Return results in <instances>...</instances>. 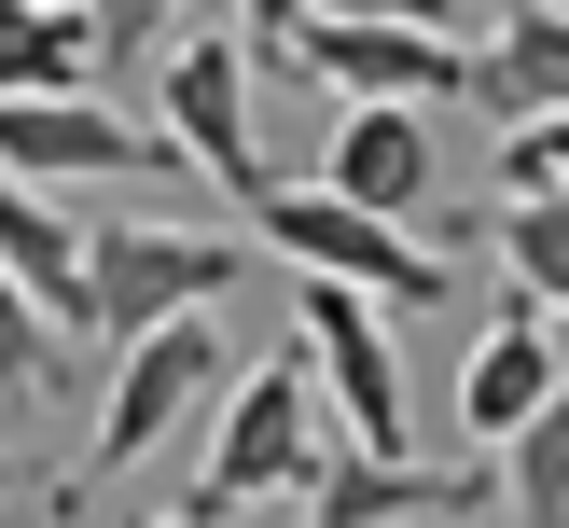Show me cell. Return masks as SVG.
Masks as SVG:
<instances>
[{"label": "cell", "mask_w": 569, "mask_h": 528, "mask_svg": "<svg viewBox=\"0 0 569 528\" xmlns=\"http://www.w3.org/2000/svg\"><path fill=\"white\" fill-rule=\"evenodd\" d=\"M98 167H167L181 181V153L126 111H98L83 83L70 98H0V181H98Z\"/></svg>", "instance_id": "ba28073f"}, {"label": "cell", "mask_w": 569, "mask_h": 528, "mask_svg": "<svg viewBox=\"0 0 569 528\" xmlns=\"http://www.w3.org/2000/svg\"><path fill=\"white\" fill-rule=\"evenodd\" d=\"M431 181H445L431 111H403V98H348V111H333L320 195H348V209H376V222H417V209H431Z\"/></svg>", "instance_id": "9c48e42d"}, {"label": "cell", "mask_w": 569, "mask_h": 528, "mask_svg": "<svg viewBox=\"0 0 569 528\" xmlns=\"http://www.w3.org/2000/svg\"><path fill=\"white\" fill-rule=\"evenodd\" d=\"M292 348H306V389H333V417H348V459H417V404H403L389 306H361L348 278H306Z\"/></svg>", "instance_id": "8992f818"}, {"label": "cell", "mask_w": 569, "mask_h": 528, "mask_svg": "<svg viewBox=\"0 0 569 528\" xmlns=\"http://www.w3.org/2000/svg\"><path fill=\"white\" fill-rule=\"evenodd\" d=\"M542 404H556V306H515V292H500L487 348L459 361V431L500 445V431H528Z\"/></svg>", "instance_id": "8fae6325"}, {"label": "cell", "mask_w": 569, "mask_h": 528, "mask_svg": "<svg viewBox=\"0 0 569 528\" xmlns=\"http://www.w3.org/2000/svg\"><path fill=\"white\" fill-rule=\"evenodd\" d=\"M569 98V14L556 0H515V14L472 42V111H500V126H528V111Z\"/></svg>", "instance_id": "4fadbf2b"}, {"label": "cell", "mask_w": 569, "mask_h": 528, "mask_svg": "<svg viewBox=\"0 0 569 528\" xmlns=\"http://www.w3.org/2000/svg\"><path fill=\"white\" fill-rule=\"evenodd\" d=\"M500 195H569V126H556V111H528V126H500Z\"/></svg>", "instance_id": "d6986e66"}, {"label": "cell", "mask_w": 569, "mask_h": 528, "mask_svg": "<svg viewBox=\"0 0 569 528\" xmlns=\"http://www.w3.org/2000/svg\"><path fill=\"white\" fill-rule=\"evenodd\" d=\"M14 487H28V472H14V459H0V500H14Z\"/></svg>", "instance_id": "603a6c76"}, {"label": "cell", "mask_w": 569, "mask_h": 528, "mask_svg": "<svg viewBox=\"0 0 569 528\" xmlns=\"http://www.w3.org/2000/svg\"><path fill=\"white\" fill-rule=\"evenodd\" d=\"M237 278H250V250L209 237V222H83V361H111L153 320L222 306Z\"/></svg>", "instance_id": "7a4b0ae2"}, {"label": "cell", "mask_w": 569, "mask_h": 528, "mask_svg": "<svg viewBox=\"0 0 569 528\" xmlns=\"http://www.w3.org/2000/svg\"><path fill=\"white\" fill-rule=\"evenodd\" d=\"M237 14H250V42L278 56V42H292V28H306V0H237Z\"/></svg>", "instance_id": "44dd1931"}, {"label": "cell", "mask_w": 569, "mask_h": 528, "mask_svg": "<svg viewBox=\"0 0 569 528\" xmlns=\"http://www.w3.org/2000/svg\"><path fill=\"white\" fill-rule=\"evenodd\" d=\"M320 459V389H306V348L278 333V361H237L222 376V417H209V459L181 487V528H250L306 487Z\"/></svg>", "instance_id": "6da1fadb"}, {"label": "cell", "mask_w": 569, "mask_h": 528, "mask_svg": "<svg viewBox=\"0 0 569 528\" xmlns=\"http://www.w3.org/2000/svg\"><path fill=\"white\" fill-rule=\"evenodd\" d=\"M306 14H376V28H445V42H472L459 0H306Z\"/></svg>", "instance_id": "ffe728a7"}, {"label": "cell", "mask_w": 569, "mask_h": 528, "mask_svg": "<svg viewBox=\"0 0 569 528\" xmlns=\"http://www.w3.org/2000/svg\"><path fill=\"white\" fill-rule=\"evenodd\" d=\"M306 515L292 528H417V515H472L500 500V472H417V459H306Z\"/></svg>", "instance_id": "30bf717a"}, {"label": "cell", "mask_w": 569, "mask_h": 528, "mask_svg": "<svg viewBox=\"0 0 569 528\" xmlns=\"http://www.w3.org/2000/svg\"><path fill=\"white\" fill-rule=\"evenodd\" d=\"M56 528H83V487H70V500H56Z\"/></svg>", "instance_id": "7402d4cb"}, {"label": "cell", "mask_w": 569, "mask_h": 528, "mask_svg": "<svg viewBox=\"0 0 569 528\" xmlns=\"http://www.w3.org/2000/svg\"><path fill=\"white\" fill-rule=\"evenodd\" d=\"M83 70H98V56H83L70 0H0V98H70Z\"/></svg>", "instance_id": "5bb4252c"}, {"label": "cell", "mask_w": 569, "mask_h": 528, "mask_svg": "<svg viewBox=\"0 0 569 528\" xmlns=\"http://www.w3.org/2000/svg\"><path fill=\"white\" fill-rule=\"evenodd\" d=\"M487 459H500V500H515L528 528H569V404H542L528 431H500Z\"/></svg>", "instance_id": "e0dca14e"}, {"label": "cell", "mask_w": 569, "mask_h": 528, "mask_svg": "<svg viewBox=\"0 0 569 528\" xmlns=\"http://www.w3.org/2000/svg\"><path fill=\"white\" fill-rule=\"evenodd\" d=\"M153 111H167L153 139L181 153V181H222V195L278 181V167H264V126H250V42H222L209 14L153 42Z\"/></svg>", "instance_id": "5b68a950"}, {"label": "cell", "mask_w": 569, "mask_h": 528, "mask_svg": "<svg viewBox=\"0 0 569 528\" xmlns=\"http://www.w3.org/2000/svg\"><path fill=\"white\" fill-rule=\"evenodd\" d=\"M222 376H237V348H222L209 306H194V320L126 333V348L98 361V472H139L153 445H181L194 404H222Z\"/></svg>", "instance_id": "277c9868"}, {"label": "cell", "mask_w": 569, "mask_h": 528, "mask_svg": "<svg viewBox=\"0 0 569 528\" xmlns=\"http://www.w3.org/2000/svg\"><path fill=\"white\" fill-rule=\"evenodd\" d=\"M487 265H515V306H569V195H500Z\"/></svg>", "instance_id": "2e32d148"}, {"label": "cell", "mask_w": 569, "mask_h": 528, "mask_svg": "<svg viewBox=\"0 0 569 528\" xmlns=\"http://www.w3.org/2000/svg\"><path fill=\"white\" fill-rule=\"evenodd\" d=\"M139 528H181V515H139Z\"/></svg>", "instance_id": "cb8c5ba5"}, {"label": "cell", "mask_w": 569, "mask_h": 528, "mask_svg": "<svg viewBox=\"0 0 569 528\" xmlns=\"http://www.w3.org/2000/svg\"><path fill=\"white\" fill-rule=\"evenodd\" d=\"M237 209L264 222V250H292L306 278H348L361 306H417V320L445 306V265H431V250H417L403 222H376V209H348V195H320V181H250Z\"/></svg>", "instance_id": "3957f363"}, {"label": "cell", "mask_w": 569, "mask_h": 528, "mask_svg": "<svg viewBox=\"0 0 569 528\" xmlns=\"http://www.w3.org/2000/svg\"><path fill=\"white\" fill-rule=\"evenodd\" d=\"M278 70H320L333 98H403V111L472 98V42H445V28H376V14H306L292 42H278Z\"/></svg>", "instance_id": "52a82bcc"}, {"label": "cell", "mask_w": 569, "mask_h": 528, "mask_svg": "<svg viewBox=\"0 0 569 528\" xmlns=\"http://www.w3.org/2000/svg\"><path fill=\"white\" fill-rule=\"evenodd\" d=\"M0 278H14V292L83 348V222L56 209L42 181H0Z\"/></svg>", "instance_id": "7c38bea8"}, {"label": "cell", "mask_w": 569, "mask_h": 528, "mask_svg": "<svg viewBox=\"0 0 569 528\" xmlns=\"http://www.w3.org/2000/svg\"><path fill=\"white\" fill-rule=\"evenodd\" d=\"M83 389H98V361H83L70 333L0 278V404H83Z\"/></svg>", "instance_id": "9a60e30c"}, {"label": "cell", "mask_w": 569, "mask_h": 528, "mask_svg": "<svg viewBox=\"0 0 569 528\" xmlns=\"http://www.w3.org/2000/svg\"><path fill=\"white\" fill-rule=\"evenodd\" d=\"M70 14H83V56H98V70H153V42L194 28L209 0H70Z\"/></svg>", "instance_id": "ac0fdd59"}]
</instances>
